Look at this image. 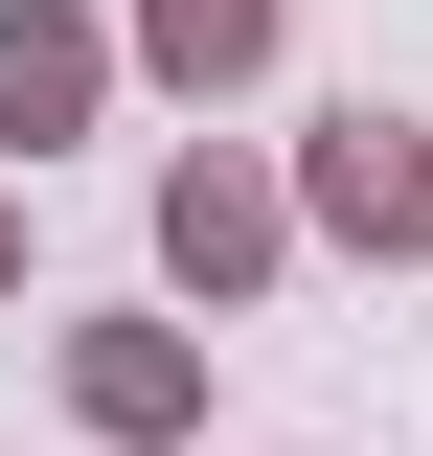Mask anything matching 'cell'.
Here are the masks:
<instances>
[{"mask_svg":"<svg viewBox=\"0 0 433 456\" xmlns=\"http://www.w3.org/2000/svg\"><path fill=\"white\" fill-rule=\"evenodd\" d=\"M69 92H92V46H69V23H0V137H46Z\"/></svg>","mask_w":433,"mask_h":456,"instance_id":"1","label":"cell"},{"mask_svg":"<svg viewBox=\"0 0 433 456\" xmlns=\"http://www.w3.org/2000/svg\"><path fill=\"white\" fill-rule=\"evenodd\" d=\"M320 206H342V228H411L433 183H411V137H388V114H365V137H342V160H320Z\"/></svg>","mask_w":433,"mask_h":456,"instance_id":"2","label":"cell"},{"mask_svg":"<svg viewBox=\"0 0 433 456\" xmlns=\"http://www.w3.org/2000/svg\"><path fill=\"white\" fill-rule=\"evenodd\" d=\"M251 23H274V0H160V46H183V69H228Z\"/></svg>","mask_w":433,"mask_h":456,"instance_id":"3","label":"cell"}]
</instances>
